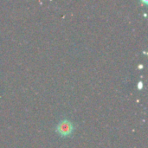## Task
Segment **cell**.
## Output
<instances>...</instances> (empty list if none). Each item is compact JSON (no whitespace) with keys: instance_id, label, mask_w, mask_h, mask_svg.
Instances as JSON below:
<instances>
[{"instance_id":"2","label":"cell","mask_w":148,"mask_h":148,"mask_svg":"<svg viewBox=\"0 0 148 148\" xmlns=\"http://www.w3.org/2000/svg\"><path fill=\"white\" fill-rule=\"evenodd\" d=\"M142 88H143V82H140L139 84H138V88H139L140 90H141Z\"/></svg>"},{"instance_id":"1","label":"cell","mask_w":148,"mask_h":148,"mask_svg":"<svg viewBox=\"0 0 148 148\" xmlns=\"http://www.w3.org/2000/svg\"><path fill=\"white\" fill-rule=\"evenodd\" d=\"M74 131H75L74 124L67 119L62 120L56 125V134H59L61 137H69L74 133Z\"/></svg>"}]
</instances>
